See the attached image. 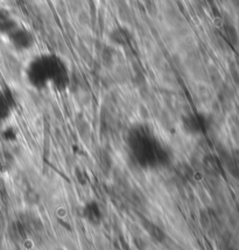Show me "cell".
I'll list each match as a JSON object with an SVG mask.
<instances>
[{
  "mask_svg": "<svg viewBox=\"0 0 239 250\" xmlns=\"http://www.w3.org/2000/svg\"><path fill=\"white\" fill-rule=\"evenodd\" d=\"M127 148L131 157L143 169H158L168 160V151L153 130L146 126H137L130 130Z\"/></svg>",
  "mask_w": 239,
  "mask_h": 250,
  "instance_id": "2",
  "label": "cell"
},
{
  "mask_svg": "<svg viewBox=\"0 0 239 250\" xmlns=\"http://www.w3.org/2000/svg\"><path fill=\"white\" fill-rule=\"evenodd\" d=\"M5 39L12 49L21 54L32 51L36 45L35 34L21 22Z\"/></svg>",
  "mask_w": 239,
  "mask_h": 250,
  "instance_id": "3",
  "label": "cell"
},
{
  "mask_svg": "<svg viewBox=\"0 0 239 250\" xmlns=\"http://www.w3.org/2000/svg\"><path fill=\"white\" fill-rule=\"evenodd\" d=\"M24 83L38 91L66 92L72 84V70L63 56L53 51H40L29 57L24 68Z\"/></svg>",
  "mask_w": 239,
  "mask_h": 250,
  "instance_id": "1",
  "label": "cell"
},
{
  "mask_svg": "<svg viewBox=\"0 0 239 250\" xmlns=\"http://www.w3.org/2000/svg\"><path fill=\"white\" fill-rule=\"evenodd\" d=\"M20 23L13 12L8 8H0V36L6 38Z\"/></svg>",
  "mask_w": 239,
  "mask_h": 250,
  "instance_id": "6",
  "label": "cell"
},
{
  "mask_svg": "<svg viewBox=\"0 0 239 250\" xmlns=\"http://www.w3.org/2000/svg\"><path fill=\"white\" fill-rule=\"evenodd\" d=\"M14 107L15 99L13 94L6 88H0V126L12 117Z\"/></svg>",
  "mask_w": 239,
  "mask_h": 250,
  "instance_id": "5",
  "label": "cell"
},
{
  "mask_svg": "<svg viewBox=\"0 0 239 250\" xmlns=\"http://www.w3.org/2000/svg\"><path fill=\"white\" fill-rule=\"evenodd\" d=\"M53 250H69V249L66 248V247H63V246H59V247H55Z\"/></svg>",
  "mask_w": 239,
  "mask_h": 250,
  "instance_id": "7",
  "label": "cell"
},
{
  "mask_svg": "<svg viewBox=\"0 0 239 250\" xmlns=\"http://www.w3.org/2000/svg\"><path fill=\"white\" fill-rule=\"evenodd\" d=\"M81 218L90 227L97 228L103 224L105 211L97 199H89L81 207Z\"/></svg>",
  "mask_w": 239,
  "mask_h": 250,
  "instance_id": "4",
  "label": "cell"
}]
</instances>
